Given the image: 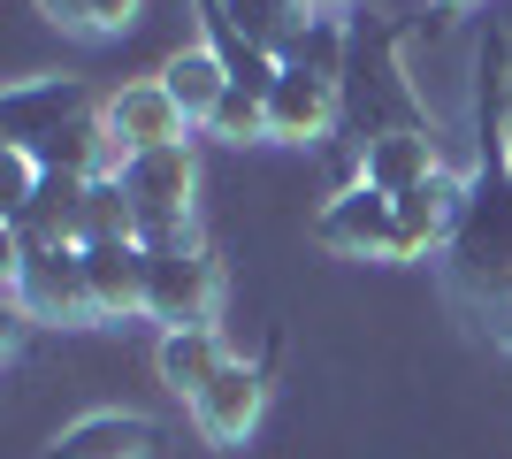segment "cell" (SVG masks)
Wrapping results in <instances>:
<instances>
[{
  "instance_id": "cell-1",
  "label": "cell",
  "mask_w": 512,
  "mask_h": 459,
  "mask_svg": "<svg viewBox=\"0 0 512 459\" xmlns=\"http://www.w3.org/2000/svg\"><path fill=\"white\" fill-rule=\"evenodd\" d=\"M0 131H8L16 153H31L46 176H107V169H115L107 115L92 108L85 85H69V77L8 85V92H0Z\"/></svg>"
},
{
  "instance_id": "cell-2",
  "label": "cell",
  "mask_w": 512,
  "mask_h": 459,
  "mask_svg": "<svg viewBox=\"0 0 512 459\" xmlns=\"http://www.w3.org/2000/svg\"><path fill=\"white\" fill-rule=\"evenodd\" d=\"M451 291L482 314V322L512 329V169L482 161V176L467 184L459 230H451Z\"/></svg>"
},
{
  "instance_id": "cell-3",
  "label": "cell",
  "mask_w": 512,
  "mask_h": 459,
  "mask_svg": "<svg viewBox=\"0 0 512 459\" xmlns=\"http://www.w3.org/2000/svg\"><path fill=\"white\" fill-rule=\"evenodd\" d=\"M8 306H16L23 322H62V329L100 322L92 284H85V253H77V245L8 238Z\"/></svg>"
},
{
  "instance_id": "cell-4",
  "label": "cell",
  "mask_w": 512,
  "mask_h": 459,
  "mask_svg": "<svg viewBox=\"0 0 512 459\" xmlns=\"http://www.w3.org/2000/svg\"><path fill=\"white\" fill-rule=\"evenodd\" d=\"M115 176H123V192H130V215H138V245H146V253H161V245H192V192H199L192 146L130 153Z\"/></svg>"
},
{
  "instance_id": "cell-5",
  "label": "cell",
  "mask_w": 512,
  "mask_h": 459,
  "mask_svg": "<svg viewBox=\"0 0 512 459\" xmlns=\"http://www.w3.org/2000/svg\"><path fill=\"white\" fill-rule=\"evenodd\" d=\"M222 306V268L207 245H161L146 253V314L169 329H214Z\"/></svg>"
},
{
  "instance_id": "cell-6",
  "label": "cell",
  "mask_w": 512,
  "mask_h": 459,
  "mask_svg": "<svg viewBox=\"0 0 512 459\" xmlns=\"http://www.w3.org/2000/svg\"><path fill=\"white\" fill-rule=\"evenodd\" d=\"M314 238L344 261H398V199L375 184H344L314 215Z\"/></svg>"
},
{
  "instance_id": "cell-7",
  "label": "cell",
  "mask_w": 512,
  "mask_h": 459,
  "mask_svg": "<svg viewBox=\"0 0 512 459\" xmlns=\"http://www.w3.org/2000/svg\"><path fill=\"white\" fill-rule=\"evenodd\" d=\"M100 115H107V138H115V169H123L130 153H161V146H184V138H192V123H184V108L169 100L161 77L123 85Z\"/></svg>"
},
{
  "instance_id": "cell-8",
  "label": "cell",
  "mask_w": 512,
  "mask_h": 459,
  "mask_svg": "<svg viewBox=\"0 0 512 459\" xmlns=\"http://www.w3.org/2000/svg\"><path fill=\"white\" fill-rule=\"evenodd\" d=\"M337 85H344V77H329V69L283 62L276 92H268V138H291V146L321 138L329 123H337Z\"/></svg>"
},
{
  "instance_id": "cell-9",
  "label": "cell",
  "mask_w": 512,
  "mask_h": 459,
  "mask_svg": "<svg viewBox=\"0 0 512 459\" xmlns=\"http://www.w3.org/2000/svg\"><path fill=\"white\" fill-rule=\"evenodd\" d=\"M260 406H268L260 368L230 360V368L192 398V421H199V437H207V444H245V437H253V421H260Z\"/></svg>"
},
{
  "instance_id": "cell-10",
  "label": "cell",
  "mask_w": 512,
  "mask_h": 459,
  "mask_svg": "<svg viewBox=\"0 0 512 459\" xmlns=\"http://www.w3.org/2000/svg\"><path fill=\"white\" fill-rule=\"evenodd\" d=\"M459 207H467V184H459V176H428V184L398 192V261H421L436 245H451Z\"/></svg>"
},
{
  "instance_id": "cell-11",
  "label": "cell",
  "mask_w": 512,
  "mask_h": 459,
  "mask_svg": "<svg viewBox=\"0 0 512 459\" xmlns=\"http://www.w3.org/2000/svg\"><path fill=\"white\" fill-rule=\"evenodd\" d=\"M77 253H85V284H92L100 322L146 314V245L138 238H107V245H77Z\"/></svg>"
},
{
  "instance_id": "cell-12",
  "label": "cell",
  "mask_w": 512,
  "mask_h": 459,
  "mask_svg": "<svg viewBox=\"0 0 512 459\" xmlns=\"http://www.w3.org/2000/svg\"><path fill=\"white\" fill-rule=\"evenodd\" d=\"M153 452H161V429L146 414H85L46 444V459H153Z\"/></svg>"
},
{
  "instance_id": "cell-13",
  "label": "cell",
  "mask_w": 512,
  "mask_h": 459,
  "mask_svg": "<svg viewBox=\"0 0 512 459\" xmlns=\"http://www.w3.org/2000/svg\"><path fill=\"white\" fill-rule=\"evenodd\" d=\"M214 8H222V16H230L237 31L268 54V62H291V54H299V39L329 16L321 0H214Z\"/></svg>"
},
{
  "instance_id": "cell-14",
  "label": "cell",
  "mask_w": 512,
  "mask_h": 459,
  "mask_svg": "<svg viewBox=\"0 0 512 459\" xmlns=\"http://www.w3.org/2000/svg\"><path fill=\"white\" fill-rule=\"evenodd\" d=\"M85 192H92V176H39V192H31L16 215H8V238H31V245H77Z\"/></svg>"
},
{
  "instance_id": "cell-15",
  "label": "cell",
  "mask_w": 512,
  "mask_h": 459,
  "mask_svg": "<svg viewBox=\"0 0 512 459\" xmlns=\"http://www.w3.org/2000/svg\"><path fill=\"white\" fill-rule=\"evenodd\" d=\"M161 85H169V100L184 108L192 131H214V115H222V100H230V69H222L214 46H184V54H169Z\"/></svg>"
},
{
  "instance_id": "cell-16",
  "label": "cell",
  "mask_w": 512,
  "mask_h": 459,
  "mask_svg": "<svg viewBox=\"0 0 512 459\" xmlns=\"http://www.w3.org/2000/svg\"><path fill=\"white\" fill-rule=\"evenodd\" d=\"M428 176H444V161H436V138L421 131H383L367 138V161H360V184H375V192H413V184H428Z\"/></svg>"
},
{
  "instance_id": "cell-17",
  "label": "cell",
  "mask_w": 512,
  "mask_h": 459,
  "mask_svg": "<svg viewBox=\"0 0 512 459\" xmlns=\"http://www.w3.org/2000/svg\"><path fill=\"white\" fill-rule=\"evenodd\" d=\"M230 368V345H222V329H169L161 337V383H169L184 406L207 391L214 375Z\"/></svg>"
},
{
  "instance_id": "cell-18",
  "label": "cell",
  "mask_w": 512,
  "mask_h": 459,
  "mask_svg": "<svg viewBox=\"0 0 512 459\" xmlns=\"http://www.w3.org/2000/svg\"><path fill=\"white\" fill-rule=\"evenodd\" d=\"M107 238H138V215H130V192H123V176H115V169L92 176L85 222H77V245H107Z\"/></svg>"
},
{
  "instance_id": "cell-19",
  "label": "cell",
  "mask_w": 512,
  "mask_h": 459,
  "mask_svg": "<svg viewBox=\"0 0 512 459\" xmlns=\"http://www.w3.org/2000/svg\"><path fill=\"white\" fill-rule=\"evenodd\" d=\"M39 16L77 31V39H115L138 23V0H39Z\"/></svg>"
},
{
  "instance_id": "cell-20",
  "label": "cell",
  "mask_w": 512,
  "mask_h": 459,
  "mask_svg": "<svg viewBox=\"0 0 512 459\" xmlns=\"http://www.w3.org/2000/svg\"><path fill=\"white\" fill-rule=\"evenodd\" d=\"M214 138H230V146H245V138H268V100H253V92H237L222 100V115H214Z\"/></svg>"
},
{
  "instance_id": "cell-21",
  "label": "cell",
  "mask_w": 512,
  "mask_h": 459,
  "mask_svg": "<svg viewBox=\"0 0 512 459\" xmlns=\"http://www.w3.org/2000/svg\"><path fill=\"white\" fill-rule=\"evenodd\" d=\"M497 161H505V169H512V123H505V138H497Z\"/></svg>"
},
{
  "instance_id": "cell-22",
  "label": "cell",
  "mask_w": 512,
  "mask_h": 459,
  "mask_svg": "<svg viewBox=\"0 0 512 459\" xmlns=\"http://www.w3.org/2000/svg\"><path fill=\"white\" fill-rule=\"evenodd\" d=\"M444 8H467V0H444Z\"/></svg>"
},
{
  "instance_id": "cell-23",
  "label": "cell",
  "mask_w": 512,
  "mask_h": 459,
  "mask_svg": "<svg viewBox=\"0 0 512 459\" xmlns=\"http://www.w3.org/2000/svg\"><path fill=\"white\" fill-rule=\"evenodd\" d=\"M321 8H344V0H321Z\"/></svg>"
}]
</instances>
